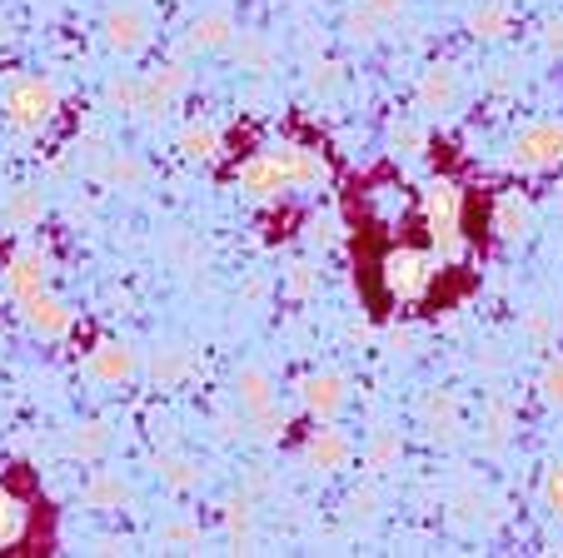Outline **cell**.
<instances>
[{"mask_svg": "<svg viewBox=\"0 0 563 558\" xmlns=\"http://www.w3.org/2000/svg\"><path fill=\"white\" fill-rule=\"evenodd\" d=\"M5 116H11L15 130H41L45 120L55 116V85L51 80H31V75L11 80L5 85Z\"/></svg>", "mask_w": 563, "mask_h": 558, "instance_id": "1", "label": "cell"}, {"mask_svg": "<svg viewBox=\"0 0 563 558\" xmlns=\"http://www.w3.org/2000/svg\"><path fill=\"white\" fill-rule=\"evenodd\" d=\"M5 285H11V295L15 299H25V295H35V289H45V260L35 250H21L11 260V270H5Z\"/></svg>", "mask_w": 563, "mask_h": 558, "instance_id": "2", "label": "cell"}, {"mask_svg": "<svg viewBox=\"0 0 563 558\" xmlns=\"http://www.w3.org/2000/svg\"><path fill=\"white\" fill-rule=\"evenodd\" d=\"M21 305H25V319H31V325L41 329V335H65V325H70V315H65V309L55 305V299L45 295V289H35V295H25Z\"/></svg>", "mask_w": 563, "mask_h": 558, "instance_id": "3", "label": "cell"}, {"mask_svg": "<svg viewBox=\"0 0 563 558\" xmlns=\"http://www.w3.org/2000/svg\"><path fill=\"white\" fill-rule=\"evenodd\" d=\"M106 31H110V45H115L120 55H130V51H140L145 45V15H135V11H115L106 21Z\"/></svg>", "mask_w": 563, "mask_h": 558, "instance_id": "4", "label": "cell"}, {"mask_svg": "<svg viewBox=\"0 0 563 558\" xmlns=\"http://www.w3.org/2000/svg\"><path fill=\"white\" fill-rule=\"evenodd\" d=\"M419 100H424V110H449L454 106V70H429L424 85H419Z\"/></svg>", "mask_w": 563, "mask_h": 558, "instance_id": "5", "label": "cell"}, {"mask_svg": "<svg viewBox=\"0 0 563 558\" xmlns=\"http://www.w3.org/2000/svg\"><path fill=\"white\" fill-rule=\"evenodd\" d=\"M305 400H309V409H314V414H334L344 404V384L334 380V374H324V380H309L305 384Z\"/></svg>", "mask_w": 563, "mask_h": 558, "instance_id": "6", "label": "cell"}, {"mask_svg": "<svg viewBox=\"0 0 563 558\" xmlns=\"http://www.w3.org/2000/svg\"><path fill=\"white\" fill-rule=\"evenodd\" d=\"M240 179L250 185V195H275L285 185V169H279V160H255V165H245Z\"/></svg>", "mask_w": 563, "mask_h": 558, "instance_id": "7", "label": "cell"}, {"mask_svg": "<svg viewBox=\"0 0 563 558\" xmlns=\"http://www.w3.org/2000/svg\"><path fill=\"white\" fill-rule=\"evenodd\" d=\"M344 453H350V444H344L334 429H319V434H314V444H309V459H314L319 469H340Z\"/></svg>", "mask_w": 563, "mask_h": 558, "instance_id": "8", "label": "cell"}, {"mask_svg": "<svg viewBox=\"0 0 563 558\" xmlns=\"http://www.w3.org/2000/svg\"><path fill=\"white\" fill-rule=\"evenodd\" d=\"M230 15L224 11H214V15H205V21H195V31H190V45H200V51H214V45H224L230 41Z\"/></svg>", "mask_w": 563, "mask_h": 558, "instance_id": "9", "label": "cell"}, {"mask_svg": "<svg viewBox=\"0 0 563 558\" xmlns=\"http://www.w3.org/2000/svg\"><path fill=\"white\" fill-rule=\"evenodd\" d=\"M21 534H25V508L15 504V499L5 494V489H0V548L15 544Z\"/></svg>", "mask_w": 563, "mask_h": 558, "instance_id": "10", "label": "cell"}, {"mask_svg": "<svg viewBox=\"0 0 563 558\" xmlns=\"http://www.w3.org/2000/svg\"><path fill=\"white\" fill-rule=\"evenodd\" d=\"M240 394H245V404H250L255 414L269 409V380L260 374V369H245V374H240Z\"/></svg>", "mask_w": 563, "mask_h": 558, "instance_id": "11", "label": "cell"}, {"mask_svg": "<svg viewBox=\"0 0 563 558\" xmlns=\"http://www.w3.org/2000/svg\"><path fill=\"white\" fill-rule=\"evenodd\" d=\"M90 369H96L100 380H125V374H130V354H125V349H115V344H106Z\"/></svg>", "mask_w": 563, "mask_h": 558, "instance_id": "12", "label": "cell"}, {"mask_svg": "<svg viewBox=\"0 0 563 558\" xmlns=\"http://www.w3.org/2000/svg\"><path fill=\"white\" fill-rule=\"evenodd\" d=\"M35 215H41V195H31V190L15 195V200L5 205V220H15V225H31Z\"/></svg>", "mask_w": 563, "mask_h": 558, "instance_id": "13", "label": "cell"}, {"mask_svg": "<svg viewBox=\"0 0 563 558\" xmlns=\"http://www.w3.org/2000/svg\"><path fill=\"white\" fill-rule=\"evenodd\" d=\"M185 155H190V160H210L214 155V130H185Z\"/></svg>", "mask_w": 563, "mask_h": 558, "instance_id": "14", "label": "cell"}, {"mask_svg": "<svg viewBox=\"0 0 563 558\" xmlns=\"http://www.w3.org/2000/svg\"><path fill=\"white\" fill-rule=\"evenodd\" d=\"M90 499H96V504H120V499H125V484H120V479H96Z\"/></svg>", "mask_w": 563, "mask_h": 558, "instance_id": "15", "label": "cell"}, {"mask_svg": "<svg viewBox=\"0 0 563 558\" xmlns=\"http://www.w3.org/2000/svg\"><path fill=\"white\" fill-rule=\"evenodd\" d=\"M350 35H354V41H374V35H379V31H374V11L350 15Z\"/></svg>", "mask_w": 563, "mask_h": 558, "instance_id": "16", "label": "cell"}, {"mask_svg": "<svg viewBox=\"0 0 563 558\" xmlns=\"http://www.w3.org/2000/svg\"><path fill=\"white\" fill-rule=\"evenodd\" d=\"M389 459H394V439H389V434H384V439H374L369 463H374V469H384V463H389Z\"/></svg>", "mask_w": 563, "mask_h": 558, "instance_id": "17", "label": "cell"}, {"mask_svg": "<svg viewBox=\"0 0 563 558\" xmlns=\"http://www.w3.org/2000/svg\"><path fill=\"white\" fill-rule=\"evenodd\" d=\"M405 0H369V11H379V15H389V11H399Z\"/></svg>", "mask_w": 563, "mask_h": 558, "instance_id": "18", "label": "cell"}, {"mask_svg": "<svg viewBox=\"0 0 563 558\" xmlns=\"http://www.w3.org/2000/svg\"><path fill=\"white\" fill-rule=\"evenodd\" d=\"M0 41H5V21H0Z\"/></svg>", "mask_w": 563, "mask_h": 558, "instance_id": "19", "label": "cell"}]
</instances>
